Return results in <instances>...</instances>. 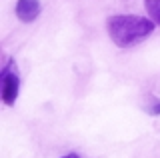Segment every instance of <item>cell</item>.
<instances>
[{"label":"cell","mask_w":160,"mask_h":158,"mask_svg":"<svg viewBox=\"0 0 160 158\" xmlns=\"http://www.w3.org/2000/svg\"><path fill=\"white\" fill-rule=\"evenodd\" d=\"M154 26L156 22L152 18L136 16V14H114L106 22L108 34L118 48H130L142 42L154 32Z\"/></svg>","instance_id":"6da1fadb"},{"label":"cell","mask_w":160,"mask_h":158,"mask_svg":"<svg viewBox=\"0 0 160 158\" xmlns=\"http://www.w3.org/2000/svg\"><path fill=\"white\" fill-rule=\"evenodd\" d=\"M18 90H20V76L14 70V60H8L0 72V92H2L4 104L12 106L18 98Z\"/></svg>","instance_id":"7a4b0ae2"},{"label":"cell","mask_w":160,"mask_h":158,"mask_svg":"<svg viewBox=\"0 0 160 158\" xmlns=\"http://www.w3.org/2000/svg\"><path fill=\"white\" fill-rule=\"evenodd\" d=\"M40 10H42V6H40V0H18L16 2V16L20 22H34L38 18Z\"/></svg>","instance_id":"3957f363"},{"label":"cell","mask_w":160,"mask_h":158,"mask_svg":"<svg viewBox=\"0 0 160 158\" xmlns=\"http://www.w3.org/2000/svg\"><path fill=\"white\" fill-rule=\"evenodd\" d=\"M144 4H146V10L152 16V20L156 22L160 16V0H144Z\"/></svg>","instance_id":"277c9868"},{"label":"cell","mask_w":160,"mask_h":158,"mask_svg":"<svg viewBox=\"0 0 160 158\" xmlns=\"http://www.w3.org/2000/svg\"><path fill=\"white\" fill-rule=\"evenodd\" d=\"M148 112H150L152 116H158V114H160V100H156V102H154V104L148 108Z\"/></svg>","instance_id":"5b68a950"},{"label":"cell","mask_w":160,"mask_h":158,"mask_svg":"<svg viewBox=\"0 0 160 158\" xmlns=\"http://www.w3.org/2000/svg\"><path fill=\"white\" fill-rule=\"evenodd\" d=\"M62 158H80L78 154H74V152H70V154H66V156H62Z\"/></svg>","instance_id":"8992f818"},{"label":"cell","mask_w":160,"mask_h":158,"mask_svg":"<svg viewBox=\"0 0 160 158\" xmlns=\"http://www.w3.org/2000/svg\"><path fill=\"white\" fill-rule=\"evenodd\" d=\"M156 24H160V16H158V20H156Z\"/></svg>","instance_id":"52a82bcc"}]
</instances>
